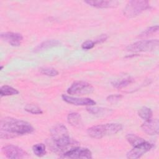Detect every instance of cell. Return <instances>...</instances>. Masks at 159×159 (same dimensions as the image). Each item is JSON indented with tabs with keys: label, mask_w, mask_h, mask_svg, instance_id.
Instances as JSON below:
<instances>
[{
	"label": "cell",
	"mask_w": 159,
	"mask_h": 159,
	"mask_svg": "<svg viewBox=\"0 0 159 159\" xmlns=\"http://www.w3.org/2000/svg\"><path fill=\"white\" fill-rule=\"evenodd\" d=\"M142 130L148 135H157L159 131V122L158 119H148L141 125Z\"/></svg>",
	"instance_id": "obj_12"
},
{
	"label": "cell",
	"mask_w": 159,
	"mask_h": 159,
	"mask_svg": "<svg viewBox=\"0 0 159 159\" xmlns=\"http://www.w3.org/2000/svg\"><path fill=\"white\" fill-rule=\"evenodd\" d=\"M62 99L67 103L75 106H94L96 104V102L88 98H77L63 94L61 96Z\"/></svg>",
	"instance_id": "obj_11"
},
{
	"label": "cell",
	"mask_w": 159,
	"mask_h": 159,
	"mask_svg": "<svg viewBox=\"0 0 159 159\" xmlns=\"http://www.w3.org/2000/svg\"><path fill=\"white\" fill-rule=\"evenodd\" d=\"M158 25H154V26L150 27L145 29L143 32H142L139 35V38L147 37L155 34V32H157L158 31Z\"/></svg>",
	"instance_id": "obj_22"
},
{
	"label": "cell",
	"mask_w": 159,
	"mask_h": 159,
	"mask_svg": "<svg viewBox=\"0 0 159 159\" xmlns=\"http://www.w3.org/2000/svg\"><path fill=\"white\" fill-rule=\"evenodd\" d=\"M94 91V88L89 83L83 81H76L68 88L67 93L71 95H85L91 94Z\"/></svg>",
	"instance_id": "obj_6"
},
{
	"label": "cell",
	"mask_w": 159,
	"mask_h": 159,
	"mask_svg": "<svg viewBox=\"0 0 159 159\" xmlns=\"http://www.w3.org/2000/svg\"><path fill=\"white\" fill-rule=\"evenodd\" d=\"M32 151L34 153L39 157H43L46 154L45 145L43 143H37L32 147Z\"/></svg>",
	"instance_id": "obj_21"
},
{
	"label": "cell",
	"mask_w": 159,
	"mask_h": 159,
	"mask_svg": "<svg viewBox=\"0 0 159 159\" xmlns=\"http://www.w3.org/2000/svg\"><path fill=\"white\" fill-rule=\"evenodd\" d=\"M1 150L6 157L10 159H20L27 156V153L23 149L14 145H5Z\"/></svg>",
	"instance_id": "obj_9"
},
{
	"label": "cell",
	"mask_w": 159,
	"mask_h": 159,
	"mask_svg": "<svg viewBox=\"0 0 159 159\" xmlns=\"http://www.w3.org/2000/svg\"><path fill=\"white\" fill-rule=\"evenodd\" d=\"M85 3L88 5L96 8H111L117 6L119 2L117 1H108V0H97V1H85Z\"/></svg>",
	"instance_id": "obj_13"
},
{
	"label": "cell",
	"mask_w": 159,
	"mask_h": 159,
	"mask_svg": "<svg viewBox=\"0 0 159 159\" xmlns=\"http://www.w3.org/2000/svg\"><path fill=\"white\" fill-rule=\"evenodd\" d=\"M150 7V4L145 0H132L129 1L124 9V16L128 18L137 16L144 11Z\"/></svg>",
	"instance_id": "obj_4"
},
{
	"label": "cell",
	"mask_w": 159,
	"mask_h": 159,
	"mask_svg": "<svg viewBox=\"0 0 159 159\" xmlns=\"http://www.w3.org/2000/svg\"><path fill=\"white\" fill-rule=\"evenodd\" d=\"M2 68H3V66H1V68H0V69H1V70H2Z\"/></svg>",
	"instance_id": "obj_29"
},
{
	"label": "cell",
	"mask_w": 159,
	"mask_h": 159,
	"mask_svg": "<svg viewBox=\"0 0 159 159\" xmlns=\"http://www.w3.org/2000/svg\"><path fill=\"white\" fill-rule=\"evenodd\" d=\"M134 82V79L130 77L122 78L120 80H116L112 82V85L117 89H121L128 86L129 84Z\"/></svg>",
	"instance_id": "obj_17"
},
{
	"label": "cell",
	"mask_w": 159,
	"mask_h": 159,
	"mask_svg": "<svg viewBox=\"0 0 159 159\" xmlns=\"http://www.w3.org/2000/svg\"><path fill=\"white\" fill-rule=\"evenodd\" d=\"M47 145L52 151L61 155L68 150L78 146V142L68 136L59 139H51L47 142Z\"/></svg>",
	"instance_id": "obj_3"
},
{
	"label": "cell",
	"mask_w": 159,
	"mask_h": 159,
	"mask_svg": "<svg viewBox=\"0 0 159 159\" xmlns=\"http://www.w3.org/2000/svg\"><path fill=\"white\" fill-rule=\"evenodd\" d=\"M122 98V96L120 94H111L108 96L106 99L108 102L111 103H115L119 101V100H120Z\"/></svg>",
	"instance_id": "obj_27"
},
{
	"label": "cell",
	"mask_w": 159,
	"mask_h": 159,
	"mask_svg": "<svg viewBox=\"0 0 159 159\" xmlns=\"http://www.w3.org/2000/svg\"><path fill=\"white\" fill-rule=\"evenodd\" d=\"M68 122L74 127L80 129L83 127L81 116L77 112H71L67 116Z\"/></svg>",
	"instance_id": "obj_16"
},
{
	"label": "cell",
	"mask_w": 159,
	"mask_h": 159,
	"mask_svg": "<svg viewBox=\"0 0 159 159\" xmlns=\"http://www.w3.org/2000/svg\"><path fill=\"white\" fill-rule=\"evenodd\" d=\"M60 45V42L58 40H48L46 41H44L40 44H39L37 46H36L34 49V52H39L52 47H57Z\"/></svg>",
	"instance_id": "obj_15"
},
{
	"label": "cell",
	"mask_w": 159,
	"mask_h": 159,
	"mask_svg": "<svg viewBox=\"0 0 159 159\" xmlns=\"http://www.w3.org/2000/svg\"><path fill=\"white\" fill-rule=\"evenodd\" d=\"M122 126L120 124L107 123L105 124L92 126L88 129L87 133L93 139H101L107 135H111L120 131Z\"/></svg>",
	"instance_id": "obj_2"
},
{
	"label": "cell",
	"mask_w": 159,
	"mask_h": 159,
	"mask_svg": "<svg viewBox=\"0 0 159 159\" xmlns=\"http://www.w3.org/2000/svg\"><path fill=\"white\" fill-rule=\"evenodd\" d=\"M50 133L52 139H59L69 136L66 127L61 124L55 125L50 129Z\"/></svg>",
	"instance_id": "obj_14"
},
{
	"label": "cell",
	"mask_w": 159,
	"mask_h": 159,
	"mask_svg": "<svg viewBox=\"0 0 159 159\" xmlns=\"http://www.w3.org/2000/svg\"><path fill=\"white\" fill-rule=\"evenodd\" d=\"M86 110L92 114L95 115H99V114H103L104 113L109 111V110L102 108V107H94L93 106H88L86 107Z\"/></svg>",
	"instance_id": "obj_25"
},
{
	"label": "cell",
	"mask_w": 159,
	"mask_h": 159,
	"mask_svg": "<svg viewBox=\"0 0 159 159\" xmlns=\"http://www.w3.org/2000/svg\"><path fill=\"white\" fill-rule=\"evenodd\" d=\"M0 36L1 39L3 41L8 43L9 45L14 47H18L20 45L23 40V37L22 34L17 32H2Z\"/></svg>",
	"instance_id": "obj_10"
},
{
	"label": "cell",
	"mask_w": 159,
	"mask_h": 159,
	"mask_svg": "<svg viewBox=\"0 0 159 159\" xmlns=\"http://www.w3.org/2000/svg\"><path fill=\"white\" fill-rule=\"evenodd\" d=\"M125 138H126L127 141L133 147L145 141L142 137H140L135 134H128L126 135Z\"/></svg>",
	"instance_id": "obj_19"
},
{
	"label": "cell",
	"mask_w": 159,
	"mask_h": 159,
	"mask_svg": "<svg viewBox=\"0 0 159 159\" xmlns=\"http://www.w3.org/2000/svg\"><path fill=\"white\" fill-rule=\"evenodd\" d=\"M95 45V43L93 40H86L81 44V48L83 50H90L93 48Z\"/></svg>",
	"instance_id": "obj_26"
},
{
	"label": "cell",
	"mask_w": 159,
	"mask_h": 159,
	"mask_svg": "<svg viewBox=\"0 0 159 159\" xmlns=\"http://www.w3.org/2000/svg\"><path fill=\"white\" fill-rule=\"evenodd\" d=\"M107 38V36L106 34H102L100 36H99L97 39H95V40L94 41L95 44L96 43H102L103 42H104Z\"/></svg>",
	"instance_id": "obj_28"
},
{
	"label": "cell",
	"mask_w": 159,
	"mask_h": 159,
	"mask_svg": "<svg viewBox=\"0 0 159 159\" xmlns=\"http://www.w3.org/2000/svg\"><path fill=\"white\" fill-rule=\"evenodd\" d=\"M153 145L152 143L144 141L135 146L127 152V158L130 159H136L140 158L145 153L148 152L153 148Z\"/></svg>",
	"instance_id": "obj_8"
},
{
	"label": "cell",
	"mask_w": 159,
	"mask_h": 159,
	"mask_svg": "<svg viewBox=\"0 0 159 159\" xmlns=\"http://www.w3.org/2000/svg\"><path fill=\"white\" fill-rule=\"evenodd\" d=\"M19 94V91L8 85H3L0 88V95L1 97L7 96H12Z\"/></svg>",
	"instance_id": "obj_18"
},
{
	"label": "cell",
	"mask_w": 159,
	"mask_h": 159,
	"mask_svg": "<svg viewBox=\"0 0 159 159\" xmlns=\"http://www.w3.org/2000/svg\"><path fill=\"white\" fill-rule=\"evenodd\" d=\"M138 115L142 119H144L145 120H147L152 119V111L150 108L146 106H143L140 107L138 111Z\"/></svg>",
	"instance_id": "obj_20"
},
{
	"label": "cell",
	"mask_w": 159,
	"mask_h": 159,
	"mask_svg": "<svg viewBox=\"0 0 159 159\" xmlns=\"http://www.w3.org/2000/svg\"><path fill=\"white\" fill-rule=\"evenodd\" d=\"M34 130L30 124L25 120L10 117H6L1 120L0 137L2 139H9L30 134Z\"/></svg>",
	"instance_id": "obj_1"
},
{
	"label": "cell",
	"mask_w": 159,
	"mask_h": 159,
	"mask_svg": "<svg viewBox=\"0 0 159 159\" xmlns=\"http://www.w3.org/2000/svg\"><path fill=\"white\" fill-rule=\"evenodd\" d=\"M159 41L158 39L142 40L129 45L126 49L127 51L139 52L152 51L158 48Z\"/></svg>",
	"instance_id": "obj_5"
},
{
	"label": "cell",
	"mask_w": 159,
	"mask_h": 159,
	"mask_svg": "<svg viewBox=\"0 0 159 159\" xmlns=\"http://www.w3.org/2000/svg\"><path fill=\"white\" fill-rule=\"evenodd\" d=\"M61 158H92V153L87 148L75 147L65 152L60 156Z\"/></svg>",
	"instance_id": "obj_7"
},
{
	"label": "cell",
	"mask_w": 159,
	"mask_h": 159,
	"mask_svg": "<svg viewBox=\"0 0 159 159\" xmlns=\"http://www.w3.org/2000/svg\"><path fill=\"white\" fill-rule=\"evenodd\" d=\"M39 71L42 74L48 76H55L58 75V71L56 69L50 67L41 68Z\"/></svg>",
	"instance_id": "obj_24"
},
{
	"label": "cell",
	"mask_w": 159,
	"mask_h": 159,
	"mask_svg": "<svg viewBox=\"0 0 159 159\" xmlns=\"http://www.w3.org/2000/svg\"><path fill=\"white\" fill-rule=\"evenodd\" d=\"M24 109L27 112L33 114H41L43 113V111L41 109V108H40L39 106L35 104H27L25 106Z\"/></svg>",
	"instance_id": "obj_23"
}]
</instances>
